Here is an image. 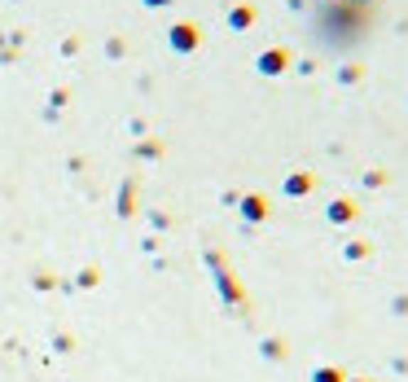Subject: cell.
<instances>
[{"label":"cell","instance_id":"6da1fadb","mask_svg":"<svg viewBox=\"0 0 408 382\" xmlns=\"http://www.w3.org/2000/svg\"><path fill=\"white\" fill-rule=\"evenodd\" d=\"M286 62H290L286 48H272V53L259 58V70H264V75H277V70H286Z\"/></svg>","mask_w":408,"mask_h":382},{"label":"cell","instance_id":"277c9868","mask_svg":"<svg viewBox=\"0 0 408 382\" xmlns=\"http://www.w3.org/2000/svg\"><path fill=\"white\" fill-rule=\"evenodd\" d=\"M149 5H167V0H149Z\"/></svg>","mask_w":408,"mask_h":382},{"label":"cell","instance_id":"7a4b0ae2","mask_svg":"<svg viewBox=\"0 0 408 382\" xmlns=\"http://www.w3.org/2000/svg\"><path fill=\"white\" fill-rule=\"evenodd\" d=\"M228 22H233V27H250V22H254V5H237L233 14H228Z\"/></svg>","mask_w":408,"mask_h":382},{"label":"cell","instance_id":"3957f363","mask_svg":"<svg viewBox=\"0 0 408 382\" xmlns=\"http://www.w3.org/2000/svg\"><path fill=\"white\" fill-rule=\"evenodd\" d=\"M171 40H176V48H193L198 31H193V27H176V36H171Z\"/></svg>","mask_w":408,"mask_h":382}]
</instances>
